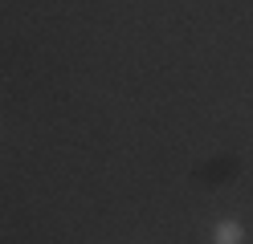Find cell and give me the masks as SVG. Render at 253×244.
Returning <instances> with one entry per match:
<instances>
[{"label": "cell", "mask_w": 253, "mask_h": 244, "mask_svg": "<svg viewBox=\"0 0 253 244\" xmlns=\"http://www.w3.org/2000/svg\"><path fill=\"white\" fill-rule=\"evenodd\" d=\"M241 224L237 220H225V224H216V244H241Z\"/></svg>", "instance_id": "6da1fadb"}]
</instances>
